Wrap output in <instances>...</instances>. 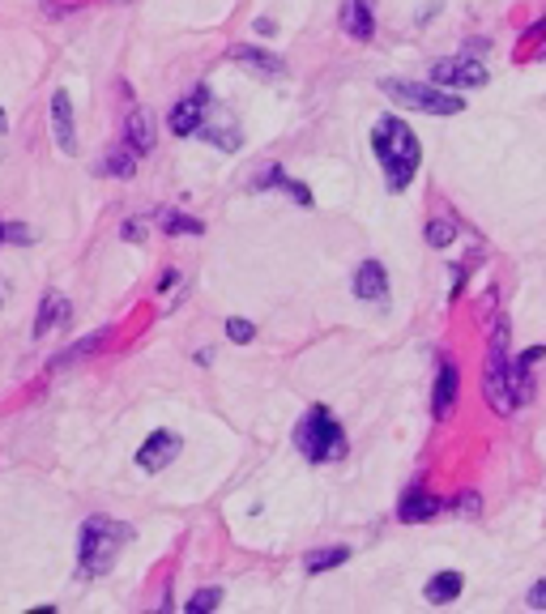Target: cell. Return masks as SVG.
Masks as SVG:
<instances>
[{
  "label": "cell",
  "instance_id": "obj_1",
  "mask_svg": "<svg viewBox=\"0 0 546 614\" xmlns=\"http://www.w3.org/2000/svg\"><path fill=\"white\" fill-rule=\"evenodd\" d=\"M371 154H376V162L385 167V184L393 192L410 188V179L418 171V162H423V150H418V137L410 129L406 120H397V115H380L376 120V129H371Z\"/></svg>",
  "mask_w": 546,
  "mask_h": 614
},
{
  "label": "cell",
  "instance_id": "obj_2",
  "mask_svg": "<svg viewBox=\"0 0 546 614\" xmlns=\"http://www.w3.org/2000/svg\"><path fill=\"white\" fill-rule=\"evenodd\" d=\"M133 525L112 517H90L78 534V580H95V576H107L116 568L120 551L133 542Z\"/></svg>",
  "mask_w": 546,
  "mask_h": 614
},
{
  "label": "cell",
  "instance_id": "obj_3",
  "mask_svg": "<svg viewBox=\"0 0 546 614\" xmlns=\"http://www.w3.org/2000/svg\"><path fill=\"white\" fill-rule=\"evenodd\" d=\"M294 448L308 460H342L346 457V431L329 414V405H312L294 427Z\"/></svg>",
  "mask_w": 546,
  "mask_h": 614
},
{
  "label": "cell",
  "instance_id": "obj_4",
  "mask_svg": "<svg viewBox=\"0 0 546 614\" xmlns=\"http://www.w3.org/2000/svg\"><path fill=\"white\" fill-rule=\"evenodd\" d=\"M380 90L393 98V103H401V107H410V112H423V115H457L466 112V98L452 95V90H444V86H423V81H397V77H389V81H380Z\"/></svg>",
  "mask_w": 546,
  "mask_h": 614
},
{
  "label": "cell",
  "instance_id": "obj_5",
  "mask_svg": "<svg viewBox=\"0 0 546 614\" xmlns=\"http://www.w3.org/2000/svg\"><path fill=\"white\" fill-rule=\"evenodd\" d=\"M508 316H495V325H491V350H487V402L495 414H517V402H512V388H508Z\"/></svg>",
  "mask_w": 546,
  "mask_h": 614
},
{
  "label": "cell",
  "instance_id": "obj_6",
  "mask_svg": "<svg viewBox=\"0 0 546 614\" xmlns=\"http://www.w3.org/2000/svg\"><path fill=\"white\" fill-rule=\"evenodd\" d=\"M431 81L444 86V90H449V86H487V69L469 56H449V60H435V64H431Z\"/></svg>",
  "mask_w": 546,
  "mask_h": 614
},
{
  "label": "cell",
  "instance_id": "obj_7",
  "mask_svg": "<svg viewBox=\"0 0 546 614\" xmlns=\"http://www.w3.org/2000/svg\"><path fill=\"white\" fill-rule=\"evenodd\" d=\"M179 448H184V440H179L176 431H154L150 440L136 448V469H145V474H162V469L179 457Z\"/></svg>",
  "mask_w": 546,
  "mask_h": 614
},
{
  "label": "cell",
  "instance_id": "obj_8",
  "mask_svg": "<svg viewBox=\"0 0 546 614\" xmlns=\"http://www.w3.org/2000/svg\"><path fill=\"white\" fill-rule=\"evenodd\" d=\"M546 359V345H534V350H525V354H517L512 359V367H508V388H512V402H517V410L525 402H534V388H538V380H534V367Z\"/></svg>",
  "mask_w": 546,
  "mask_h": 614
},
{
  "label": "cell",
  "instance_id": "obj_9",
  "mask_svg": "<svg viewBox=\"0 0 546 614\" xmlns=\"http://www.w3.org/2000/svg\"><path fill=\"white\" fill-rule=\"evenodd\" d=\"M205 112H210V90L196 86L188 98H179L171 107V133L176 137H193L201 124H205Z\"/></svg>",
  "mask_w": 546,
  "mask_h": 614
},
{
  "label": "cell",
  "instance_id": "obj_10",
  "mask_svg": "<svg viewBox=\"0 0 546 614\" xmlns=\"http://www.w3.org/2000/svg\"><path fill=\"white\" fill-rule=\"evenodd\" d=\"M52 137H56L60 154H78V120H73V98L69 90H56L52 95Z\"/></svg>",
  "mask_w": 546,
  "mask_h": 614
},
{
  "label": "cell",
  "instance_id": "obj_11",
  "mask_svg": "<svg viewBox=\"0 0 546 614\" xmlns=\"http://www.w3.org/2000/svg\"><path fill=\"white\" fill-rule=\"evenodd\" d=\"M435 512H444V499H435L423 486V482H414L406 495H401V503H397V520L401 525H418V520H431Z\"/></svg>",
  "mask_w": 546,
  "mask_h": 614
},
{
  "label": "cell",
  "instance_id": "obj_12",
  "mask_svg": "<svg viewBox=\"0 0 546 614\" xmlns=\"http://www.w3.org/2000/svg\"><path fill=\"white\" fill-rule=\"evenodd\" d=\"M457 388H461V371L452 359L440 363V376H435V393H431V414L444 422L452 419V410H457Z\"/></svg>",
  "mask_w": 546,
  "mask_h": 614
},
{
  "label": "cell",
  "instance_id": "obj_13",
  "mask_svg": "<svg viewBox=\"0 0 546 614\" xmlns=\"http://www.w3.org/2000/svg\"><path fill=\"white\" fill-rule=\"evenodd\" d=\"M354 295H359L363 303H376V307L389 303V273H385L380 261H363V265H359V273H354Z\"/></svg>",
  "mask_w": 546,
  "mask_h": 614
},
{
  "label": "cell",
  "instance_id": "obj_14",
  "mask_svg": "<svg viewBox=\"0 0 546 614\" xmlns=\"http://www.w3.org/2000/svg\"><path fill=\"white\" fill-rule=\"evenodd\" d=\"M342 35H351L354 43H368V38L376 35L371 0H342Z\"/></svg>",
  "mask_w": 546,
  "mask_h": 614
},
{
  "label": "cell",
  "instance_id": "obj_15",
  "mask_svg": "<svg viewBox=\"0 0 546 614\" xmlns=\"http://www.w3.org/2000/svg\"><path fill=\"white\" fill-rule=\"evenodd\" d=\"M60 325H69V299L60 295V290H47L39 299V316H35V337H47L52 328H60Z\"/></svg>",
  "mask_w": 546,
  "mask_h": 614
},
{
  "label": "cell",
  "instance_id": "obj_16",
  "mask_svg": "<svg viewBox=\"0 0 546 614\" xmlns=\"http://www.w3.org/2000/svg\"><path fill=\"white\" fill-rule=\"evenodd\" d=\"M124 145L136 154L154 150V120H150L145 107H133V112H128V120H124Z\"/></svg>",
  "mask_w": 546,
  "mask_h": 614
},
{
  "label": "cell",
  "instance_id": "obj_17",
  "mask_svg": "<svg viewBox=\"0 0 546 614\" xmlns=\"http://www.w3.org/2000/svg\"><path fill=\"white\" fill-rule=\"evenodd\" d=\"M231 60H239V64H248V69H256V73H265V77H282V73H286V64H282L277 56L261 52V47H248V43L231 47Z\"/></svg>",
  "mask_w": 546,
  "mask_h": 614
},
{
  "label": "cell",
  "instance_id": "obj_18",
  "mask_svg": "<svg viewBox=\"0 0 546 614\" xmlns=\"http://www.w3.org/2000/svg\"><path fill=\"white\" fill-rule=\"evenodd\" d=\"M461 589H466V576L461 572H435L427 580V602H435V606H440V602H457V597H461Z\"/></svg>",
  "mask_w": 546,
  "mask_h": 614
},
{
  "label": "cell",
  "instance_id": "obj_19",
  "mask_svg": "<svg viewBox=\"0 0 546 614\" xmlns=\"http://www.w3.org/2000/svg\"><path fill=\"white\" fill-rule=\"evenodd\" d=\"M112 337V328H98V333H90L86 342H78V345H69L64 354H56L52 363H47V371H60V367H69V363H78V359H86V354H95V350H103V342Z\"/></svg>",
  "mask_w": 546,
  "mask_h": 614
},
{
  "label": "cell",
  "instance_id": "obj_20",
  "mask_svg": "<svg viewBox=\"0 0 546 614\" xmlns=\"http://www.w3.org/2000/svg\"><path fill=\"white\" fill-rule=\"evenodd\" d=\"M136 158L141 154L128 150V145H116V150H107V158L98 162V175H112V179H128L136 171Z\"/></svg>",
  "mask_w": 546,
  "mask_h": 614
},
{
  "label": "cell",
  "instance_id": "obj_21",
  "mask_svg": "<svg viewBox=\"0 0 546 614\" xmlns=\"http://www.w3.org/2000/svg\"><path fill=\"white\" fill-rule=\"evenodd\" d=\"M256 188H282V192H291L303 210H312V192L303 188V184H294V179H286V175H282V167H265V175L256 179Z\"/></svg>",
  "mask_w": 546,
  "mask_h": 614
},
{
  "label": "cell",
  "instance_id": "obj_22",
  "mask_svg": "<svg viewBox=\"0 0 546 614\" xmlns=\"http://www.w3.org/2000/svg\"><path fill=\"white\" fill-rule=\"evenodd\" d=\"M351 559V546H325V551H312V555L303 559V568H308V576H320L329 572V568H342Z\"/></svg>",
  "mask_w": 546,
  "mask_h": 614
},
{
  "label": "cell",
  "instance_id": "obj_23",
  "mask_svg": "<svg viewBox=\"0 0 546 614\" xmlns=\"http://www.w3.org/2000/svg\"><path fill=\"white\" fill-rule=\"evenodd\" d=\"M158 227L167 230V235H201L205 230V222L201 218H188V213H158Z\"/></svg>",
  "mask_w": 546,
  "mask_h": 614
},
{
  "label": "cell",
  "instance_id": "obj_24",
  "mask_svg": "<svg viewBox=\"0 0 546 614\" xmlns=\"http://www.w3.org/2000/svg\"><path fill=\"white\" fill-rule=\"evenodd\" d=\"M452 239H457V222H452V218H431L427 222V244L431 248H449Z\"/></svg>",
  "mask_w": 546,
  "mask_h": 614
},
{
  "label": "cell",
  "instance_id": "obj_25",
  "mask_svg": "<svg viewBox=\"0 0 546 614\" xmlns=\"http://www.w3.org/2000/svg\"><path fill=\"white\" fill-rule=\"evenodd\" d=\"M218 602H222V589H196V593L188 597V614H205V610H214Z\"/></svg>",
  "mask_w": 546,
  "mask_h": 614
},
{
  "label": "cell",
  "instance_id": "obj_26",
  "mask_svg": "<svg viewBox=\"0 0 546 614\" xmlns=\"http://www.w3.org/2000/svg\"><path fill=\"white\" fill-rule=\"evenodd\" d=\"M227 337H231V342H252L256 325H252V320H239V316H231V320H227Z\"/></svg>",
  "mask_w": 546,
  "mask_h": 614
},
{
  "label": "cell",
  "instance_id": "obj_27",
  "mask_svg": "<svg viewBox=\"0 0 546 614\" xmlns=\"http://www.w3.org/2000/svg\"><path fill=\"white\" fill-rule=\"evenodd\" d=\"M4 244H35V230L21 222H4Z\"/></svg>",
  "mask_w": 546,
  "mask_h": 614
},
{
  "label": "cell",
  "instance_id": "obj_28",
  "mask_svg": "<svg viewBox=\"0 0 546 614\" xmlns=\"http://www.w3.org/2000/svg\"><path fill=\"white\" fill-rule=\"evenodd\" d=\"M457 508H461L466 517H478V508H483V499L474 495V491H466V495H457Z\"/></svg>",
  "mask_w": 546,
  "mask_h": 614
},
{
  "label": "cell",
  "instance_id": "obj_29",
  "mask_svg": "<svg viewBox=\"0 0 546 614\" xmlns=\"http://www.w3.org/2000/svg\"><path fill=\"white\" fill-rule=\"evenodd\" d=\"M529 606H534V610H542L546 606V580H538V585H534V589H529V597H525Z\"/></svg>",
  "mask_w": 546,
  "mask_h": 614
},
{
  "label": "cell",
  "instance_id": "obj_30",
  "mask_svg": "<svg viewBox=\"0 0 546 614\" xmlns=\"http://www.w3.org/2000/svg\"><path fill=\"white\" fill-rule=\"evenodd\" d=\"M179 282V269H162V278H158V290H171Z\"/></svg>",
  "mask_w": 546,
  "mask_h": 614
},
{
  "label": "cell",
  "instance_id": "obj_31",
  "mask_svg": "<svg viewBox=\"0 0 546 614\" xmlns=\"http://www.w3.org/2000/svg\"><path fill=\"white\" fill-rule=\"evenodd\" d=\"M141 235H145V222H124V239H141Z\"/></svg>",
  "mask_w": 546,
  "mask_h": 614
},
{
  "label": "cell",
  "instance_id": "obj_32",
  "mask_svg": "<svg viewBox=\"0 0 546 614\" xmlns=\"http://www.w3.org/2000/svg\"><path fill=\"white\" fill-rule=\"evenodd\" d=\"M4 129H9V120H4V112H0V137H4Z\"/></svg>",
  "mask_w": 546,
  "mask_h": 614
},
{
  "label": "cell",
  "instance_id": "obj_33",
  "mask_svg": "<svg viewBox=\"0 0 546 614\" xmlns=\"http://www.w3.org/2000/svg\"><path fill=\"white\" fill-rule=\"evenodd\" d=\"M0 244H4V218H0Z\"/></svg>",
  "mask_w": 546,
  "mask_h": 614
},
{
  "label": "cell",
  "instance_id": "obj_34",
  "mask_svg": "<svg viewBox=\"0 0 546 614\" xmlns=\"http://www.w3.org/2000/svg\"><path fill=\"white\" fill-rule=\"evenodd\" d=\"M0 303H4V286H0Z\"/></svg>",
  "mask_w": 546,
  "mask_h": 614
}]
</instances>
